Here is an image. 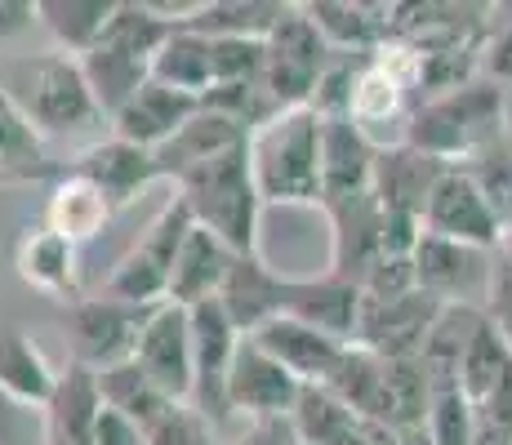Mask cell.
Instances as JSON below:
<instances>
[{
    "label": "cell",
    "instance_id": "1",
    "mask_svg": "<svg viewBox=\"0 0 512 445\" xmlns=\"http://www.w3.org/2000/svg\"><path fill=\"white\" fill-rule=\"evenodd\" d=\"M504 134H512L504 85L477 76L459 89L415 103V112L406 116V130H401V143L441 161L446 170H464L472 156H481Z\"/></svg>",
    "mask_w": 512,
    "mask_h": 445
},
{
    "label": "cell",
    "instance_id": "2",
    "mask_svg": "<svg viewBox=\"0 0 512 445\" xmlns=\"http://www.w3.org/2000/svg\"><path fill=\"white\" fill-rule=\"evenodd\" d=\"M245 156L259 187L263 210L281 205H321V116L312 107L277 112L245 134Z\"/></svg>",
    "mask_w": 512,
    "mask_h": 445
},
{
    "label": "cell",
    "instance_id": "3",
    "mask_svg": "<svg viewBox=\"0 0 512 445\" xmlns=\"http://www.w3.org/2000/svg\"><path fill=\"white\" fill-rule=\"evenodd\" d=\"M174 196L192 214V223L205 227L210 236H219L232 254H259L263 201H259V187H254L245 143H236L228 152L179 174L174 178Z\"/></svg>",
    "mask_w": 512,
    "mask_h": 445
},
{
    "label": "cell",
    "instance_id": "4",
    "mask_svg": "<svg viewBox=\"0 0 512 445\" xmlns=\"http://www.w3.org/2000/svg\"><path fill=\"white\" fill-rule=\"evenodd\" d=\"M0 81L41 138H72L103 125V112L72 54L45 49L32 58H14L9 67H0Z\"/></svg>",
    "mask_w": 512,
    "mask_h": 445
},
{
    "label": "cell",
    "instance_id": "5",
    "mask_svg": "<svg viewBox=\"0 0 512 445\" xmlns=\"http://www.w3.org/2000/svg\"><path fill=\"white\" fill-rule=\"evenodd\" d=\"M187 232H192V214L183 210L179 196H170V201L161 205V214L147 223V232L116 259L112 272H107L103 294L116 303H134V308H156V303H165L174 259H179V245Z\"/></svg>",
    "mask_w": 512,
    "mask_h": 445
},
{
    "label": "cell",
    "instance_id": "6",
    "mask_svg": "<svg viewBox=\"0 0 512 445\" xmlns=\"http://www.w3.org/2000/svg\"><path fill=\"white\" fill-rule=\"evenodd\" d=\"M330 54L334 49L321 41V32L308 23V14L299 5H285V14L268 32V41H263V89H268L272 107L277 112L308 107Z\"/></svg>",
    "mask_w": 512,
    "mask_h": 445
},
{
    "label": "cell",
    "instance_id": "7",
    "mask_svg": "<svg viewBox=\"0 0 512 445\" xmlns=\"http://www.w3.org/2000/svg\"><path fill=\"white\" fill-rule=\"evenodd\" d=\"M147 316H152V308H134V303H116L107 294H98V299L63 303L58 325L67 334L72 361L98 374V370H112V365L130 361Z\"/></svg>",
    "mask_w": 512,
    "mask_h": 445
},
{
    "label": "cell",
    "instance_id": "8",
    "mask_svg": "<svg viewBox=\"0 0 512 445\" xmlns=\"http://www.w3.org/2000/svg\"><path fill=\"white\" fill-rule=\"evenodd\" d=\"M415 285L423 294L441 303V308H486L490 285L499 272V250H477V245L437 241V236H419L415 254Z\"/></svg>",
    "mask_w": 512,
    "mask_h": 445
},
{
    "label": "cell",
    "instance_id": "9",
    "mask_svg": "<svg viewBox=\"0 0 512 445\" xmlns=\"http://www.w3.org/2000/svg\"><path fill=\"white\" fill-rule=\"evenodd\" d=\"M187 321H192V397H187V405L219 432L223 423L236 419L228 405V370H232V352L241 343V334L223 316L219 299L187 308Z\"/></svg>",
    "mask_w": 512,
    "mask_h": 445
},
{
    "label": "cell",
    "instance_id": "10",
    "mask_svg": "<svg viewBox=\"0 0 512 445\" xmlns=\"http://www.w3.org/2000/svg\"><path fill=\"white\" fill-rule=\"evenodd\" d=\"M130 361L139 365L143 379L165 401L192 397V321H187V308H179V303H156L139 343H134Z\"/></svg>",
    "mask_w": 512,
    "mask_h": 445
},
{
    "label": "cell",
    "instance_id": "11",
    "mask_svg": "<svg viewBox=\"0 0 512 445\" xmlns=\"http://www.w3.org/2000/svg\"><path fill=\"white\" fill-rule=\"evenodd\" d=\"M423 236L455 245H477V250H499L504 241V223L495 219L490 201L481 196V187L472 183L464 170H446L441 183L432 187L428 205H423Z\"/></svg>",
    "mask_w": 512,
    "mask_h": 445
},
{
    "label": "cell",
    "instance_id": "12",
    "mask_svg": "<svg viewBox=\"0 0 512 445\" xmlns=\"http://www.w3.org/2000/svg\"><path fill=\"white\" fill-rule=\"evenodd\" d=\"M299 392H303V383L294 374H285L254 339L241 334V343L232 352V370H228V405L236 419H245V423L290 419Z\"/></svg>",
    "mask_w": 512,
    "mask_h": 445
},
{
    "label": "cell",
    "instance_id": "13",
    "mask_svg": "<svg viewBox=\"0 0 512 445\" xmlns=\"http://www.w3.org/2000/svg\"><path fill=\"white\" fill-rule=\"evenodd\" d=\"M437 316H441V303L432 294H423L419 285L410 294H397V299H361L352 343L374 356H388V361L419 356Z\"/></svg>",
    "mask_w": 512,
    "mask_h": 445
},
{
    "label": "cell",
    "instance_id": "14",
    "mask_svg": "<svg viewBox=\"0 0 512 445\" xmlns=\"http://www.w3.org/2000/svg\"><path fill=\"white\" fill-rule=\"evenodd\" d=\"M321 214L330 219V276L357 285L374 272V263L388 259L383 254V210L379 201L366 196H352V201H334L321 205Z\"/></svg>",
    "mask_w": 512,
    "mask_h": 445
},
{
    "label": "cell",
    "instance_id": "15",
    "mask_svg": "<svg viewBox=\"0 0 512 445\" xmlns=\"http://www.w3.org/2000/svg\"><path fill=\"white\" fill-rule=\"evenodd\" d=\"M446 165L432 156L415 152L410 143H383L374 156V178H370V196L379 201L383 214H401V219H423L432 187L441 183Z\"/></svg>",
    "mask_w": 512,
    "mask_h": 445
},
{
    "label": "cell",
    "instance_id": "16",
    "mask_svg": "<svg viewBox=\"0 0 512 445\" xmlns=\"http://www.w3.org/2000/svg\"><path fill=\"white\" fill-rule=\"evenodd\" d=\"M374 156H379V143L348 116L321 121V205L366 196L374 178Z\"/></svg>",
    "mask_w": 512,
    "mask_h": 445
},
{
    "label": "cell",
    "instance_id": "17",
    "mask_svg": "<svg viewBox=\"0 0 512 445\" xmlns=\"http://www.w3.org/2000/svg\"><path fill=\"white\" fill-rule=\"evenodd\" d=\"M285 285L290 272L272 267L263 254H236L219 290V308L236 325V334H254L263 321L285 312Z\"/></svg>",
    "mask_w": 512,
    "mask_h": 445
},
{
    "label": "cell",
    "instance_id": "18",
    "mask_svg": "<svg viewBox=\"0 0 512 445\" xmlns=\"http://www.w3.org/2000/svg\"><path fill=\"white\" fill-rule=\"evenodd\" d=\"M196 112H201V98L174 94V89L147 81V85L134 89L112 116H107V125H112V138H121V143L156 152V147H161L165 138L179 134Z\"/></svg>",
    "mask_w": 512,
    "mask_h": 445
},
{
    "label": "cell",
    "instance_id": "19",
    "mask_svg": "<svg viewBox=\"0 0 512 445\" xmlns=\"http://www.w3.org/2000/svg\"><path fill=\"white\" fill-rule=\"evenodd\" d=\"M245 339L259 343V348L268 352L285 374H294L303 388H321V383L330 379L334 361H339L343 348H348V343H334L330 334L312 330V325L294 321V316H272V321H263L259 330L245 334Z\"/></svg>",
    "mask_w": 512,
    "mask_h": 445
},
{
    "label": "cell",
    "instance_id": "20",
    "mask_svg": "<svg viewBox=\"0 0 512 445\" xmlns=\"http://www.w3.org/2000/svg\"><path fill=\"white\" fill-rule=\"evenodd\" d=\"M63 170H72V174H81L85 183H94L112 210H125L139 192H147L152 183H161V178H156V165H152V152H143V147H134V143H121V138L90 143L76 161H67Z\"/></svg>",
    "mask_w": 512,
    "mask_h": 445
},
{
    "label": "cell",
    "instance_id": "21",
    "mask_svg": "<svg viewBox=\"0 0 512 445\" xmlns=\"http://www.w3.org/2000/svg\"><path fill=\"white\" fill-rule=\"evenodd\" d=\"M357 312H361V290L330 272L290 276V285H285L281 316H294V321L330 334L334 343H352V334H357Z\"/></svg>",
    "mask_w": 512,
    "mask_h": 445
},
{
    "label": "cell",
    "instance_id": "22",
    "mask_svg": "<svg viewBox=\"0 0 512 445\" xmlns=\"http://www.w3.org/2000/svg\"><path fill=\"white\" fill-rule=\"evenodd\" d=\"M290 432L299 445H397L383 423L352 414L326 388H303L290 410Z\"/></svg>",
    "mask_w": 512,
    "mask_h": 445
},
{
    "label": "cell",
    "instance_id": "23",
    "mask_svg": "<svg viewBox=\"0 0 512 445\" xmlns=\"http://www.w3.org/2000/svg\"><path fill=\"white\" fill-rule=\"evenodd\" d=\"M308 23L334 54H374L392 41V5L370 0H303Z\"/></svg>",
    "mask_w": 512,
    "mask_h": 445
},
{
    "label": "cell",
    "instance_id": "24",
    "mask_svg": "<svg viewBox=\"0 0 512 445\" xmlns=\"http://www.w3.org/2000/svg\"><path fill=\"white\" fill-rule=\"evenodd\" d=\"M14 267L23 285L49 294L58 303L81 299V245L54 236L49 227H27L14 245Z\"/></svg>",
    "mask_w": 512,
    "mask_h": 445
},
{
    "label": "cell",
    "instance_id": "25",
    "mask_svg": "<svg viewBox=\"0 0 512 445\" xmlns=\"http://www.w3.org/2000/svg\"><path fill=\"white\" fill-rule=\"evenodd\" d=\"M41 414H45V445H90L94 423H98V414H103L98 374L67 361V370H58L54 397L45 401Z\"/></svg>",
    "mask_w": 512,
    "mask_h": 445
},
{
    "label": "cell",
    "instance_id": "26",
    "mask_svg": "<svg viewBox=\"0 0 512 445\" xmlns=\"http://www.w3.org/2000/svg\"><path fill=\"white\" fill-rule=\"evenodd\" d=\"M112 214L116 210L103 201V192H98L94 183H85L81 174L58 165V174L49 178L41 227H49L54 236H63V241H72V245H85L112 223Z\"/></svg>",
    "mask_w": 512,
    "mask_h": 445
},
{
    "label": "cell",
    "instance_id": "27",
    "mask_svg": "<svg viewBox=\"0 0 512 445\" xmlns=\"http://www.w3.org/2000/svg\"><path fill=\"white\" fill-rule=\"evenodd\" d=\"M236 254L219 236H210L205 227L192 223V232L183 236L179 245V259H174V272H170V294L165 303H179V308H196V303H210L219 299L223 281H228V267H232Z\"/></svg>",
    "mask_w": 512,
    "mask_h": 445
},
{
    "label": "cell",
    "instance_id": "28",
    "mask_svg": "<svg viewBox=\"0 0 512 445\" xmlns=\"http://www.w3.org/2000/svg\"><path fill=\"white\" fill-rule=\"evenodd\" d=\"M236 143H245V130H236L228 116L205 112V107H201V112H196L179 134L165 138V143L152 152L156 178H161V183H174V178L187 174L192 165L210 161V156L228 152V147H236Z\"/></svg>",
    "mask_w": 512,
    "mask_h": 445
},
{
    "label": "cell",
    "instance_id": "29",
    "mask_svg": "<svg viewBox=\"0 0 512 445\" xmlns=\"http://www.w3.org/2000/svg\"><path fill=\"white\" fill-rule=\"evenodd\" d=\"M281 14L285 0H196L179 27L205 41H268Z\"/></svg>",
    "mask_w": 512,
    "mask_h": 445
},
{
    "label": "cell",
    "instance_id": "30",
    "mask_svg": "<svg viewBox=\"0 0 512 445\" xmlns=\"http://www.w3.org/2000/svg\"><path fill=\"white\" fill-rule=\"evenodd\" d=\"M54 383L58 370L45 361V352L23 330L0 325V397L45 410V401L54 397Z\"/></svg>",
    "mask_w": 512,
    "mask_h": 445
},
{
    "label": "cell",
    "instance_id": "31",
    "mask_svg": "<svg viewBox=\"0 0 512 445\" xmlns=\"http://www.w3.org/2000/svg\"><path fill=\"white\" fill-rule=\"evenodd\" d=\"M58 165H49L45 138L32 130L23 107L0 81V178L9 183H32V178H54Z\"/></svg>",
    "mask_w": 512,
    "mask_h": 445
},
{
    "label": "cell",
    "instance_id": "32",
    "mask_svg": "<svg viewBox=\"0 0 512 445\" xmlns=\"http://www.w3.org/2000/svg\"><path fill=\"white\" fill-rule=\"evenodd\" d=\"M116 0H36V27H45L58 54L81 58L103 36Z\"/></svg>",
    "mask_w": 512,
    "mask_h": 445
},
{
    "label": "cell",
    "instance_id": "33",
    "mask_svg": "<svg viewBox=\"0 0 512 445\" xmlns=\"http://www.w3.org/2000/svg\"><path fill=\"white\" fill-rule=\"evenodd\" d=\"M152 81L174 89V94H187V98H201L205 89L214 85V72H210V41L187 27H174L170 41L156 49L152 58Z\"/></svg>",
    "mask_w": 512,
    "mask_h": 445
},
{
    "label": "cell",
    "instance_id": "34",
    "mask_svg": "<svg viewBox=\"0 0 512 445\" xmlns=\"http://www.w3.org/2000/svg\"><path fill=\"white\" fill-rule=\"evenodd\" d=\"M98 397H103L107 410L125 414V419L139 423V428H147L165 405H174L143 379V370L134 361H121V365H112V370H98Z\"/></svg>",
    "mask_w": 512,
    "mask_h": 445
},
{
    "label": "cell",
    "instance_id": "35",
    "mask_svg": "<svg viewBox=\"0 0 512 445\" xmlns=\"http://www.w3.org/2000/svg\"><path fill=\"white\" fill-rule=\"evenodd\" d=\"M508 365H512L508 348L499 343V334L486 325V316H481L477 334L468 339V348H464V356H459V365H455V383H459V392L477 405L490 388H495V379L508 370Z\"/></svg>",
    "mask_w": 512,
    "mask_h": 445
},
{
    "label": "cell",
    "instance_id": "36",
    "mask_svg": "<svg viewBox=\"0 0 512 445\" xmlns=\"http://www.w3.org/2000/svg\"><path fill=\"white\" fill-rule=\"evenodd\" d=\"M428 383L432 397H428V419H423L428 445H472V432H477L472 401L450 379H428Z\"/></svg>",
    "mask_w": 512,
    "mask_h": 445
},
{
    "label": "cell",
    "instance_id": "37",
    "mask_svg": "<svg viewBox=\"0 0 512 445\" xmlns=\"http://www.w3.org/2000/svg\"><path fill=\"white\" fill-rule=\"evenodd\" d=\"M464 174L481 187V196L490 201L495 219L504 223V232L512 227V134H504L499 143H490L481 156H472L464 165Z\"/></svg>",
    "mask_w": 512,
    "mask_h": 445
},
{
    "label": "cell",
    "instance_id": "38",
    "mask_svg": "<svg viewBox=\"0 0 512 445\" xmlns=\"http://www.w3.org/2000/svg\"><path fill=\"white\" fill-rule=\"evenodd\" d=\"M143 441L147 445H219V432H214L187 401H174L143 428Z\"/></svg>",
    "mask_w": 512,
    "mask_h": 445
},
{
    "label": "cell",
    "instance_id": "39",
    "mask_svg": "<svg viewBox=\"0 0 512 445\" xmlns=\"http://www.w3.org/2000/svg\"><path fill=\"white\" fill-rule=\"evenodd\" d=\"M210 72L214 85H263V41H210Z\"/></svg>",
    "mask_w": 512,
    "mask_h": 445
},
{
    "label": "cell",
    "instance_id": "40",
    "mask_svg": "<svg viewBox=\"0 0 512 445\" xmlns=\"http://www.w3.org/2000/svg\"><path fill=\"white\" fill-rule=\"evenodd\" d=\"M481 76L495 85H512V0L490 5L486 41H481Z\"/></svg>",
    "mask_w": 512,
    "mask_h": 445
},
{
    "label": "cell",
    "instance_id": "41",
    "mask_svg": "<svg viewBox=\"0 0 512 445\" xmlns=\"http://www.w3.org/2000/svg\"><path fill=\"white\" fill-rule=\"evenodd\" d=\"M481 316H486V325L499 334V343H504L512 356V267L504 259H499L495 285H490V299H486V308H481Z\"/></svg>",
    "mask_w": 512,
    "mask_h": 445
},
{
    "label": "cell",
    "instance_id": "42",
    "mask_svg": "<svg viewBox=\"0 0 512 445\" xmlns=\"http://www.w3.org/2000/svg\"><path fill=\"white\" fill-rule=\"evenodd\" d=\"M472 414H477V423H490V428H499L512 437V365L495 379V388L472 405Z\"/></svg>",
    "mask_w": 512,
    "mask_h": 445
},
{
    "label": "cell",
    "instance_id": "43",
    "mask_svg": "<svg viewBox=\"0 0 512 445\" xmlns=\"http://www.w3.org/2000/svg\"><path fill=\"white\" fill-rule=\"evenodd\" d=\"M90 445H147V441H143L139 423H130L125 414H116V410H107V405H103V414H98V423H94V441Z\"/></svg>",
    "mask_w": 512,
    "mask_h": 445
},
{
    "label": "cell",
    "instance_id": "44",
    "mask_svg": "<svg viewBox=\"0 0 512 445\" xmlns=\"http://www.w3.org/2000/svg\"><path fill=\"white\" fill-rule=\"evenodd\" d=\"M36 27V0H0V41Z\"/></svg>",
    "mask_w": 512,
    "mask_h": 445
},
{
    "label": "cell",
    "instance_id": "45",
    "mask_svg": "<svg viewBox=\"0 0 512 445\" xmlns=\"http://www.w3.org/2000/svg\"><path fill=\"white\" fill-rule=\"evenodd\" d=\"M219 445H294V432H290V419H277V423H245V432L236 441H219Z\"/></svg>",
    "mask_w": 512,
    "mask_h": 445
},
{
    "label": "cell",
    "instance_id": "46",
    "mask_svg": "<svg viewBox=\"0 0 512 445\" xmlns=\"http://www.w3.org/2000/svg\"><path fill=\"white\" fill-rule=\"evenodd\" d=\"M472 445H512V437H508V432H499V428H490V423H477Z\"/></svg>",
    "mask_w": 512,
    "mask_h": 445
},
{
    "label": "cell",
    "instance_id": "47",
    "mask_svg": "<svg viewBox=\"0 0 512 445\" xmlns=\"http://www.w3.org/2000/svg\"><path fill=\"white\" fill-rule=\"evenodd\" d=\"M499 259H504V263L512 267V227L504 232V241H499Z\"/></svg>",
    "mask_w": 512,
    "mask_h": 445
},
{
    "label": "cell",
    "instance_id": "48",
    "mask_svg": "<svg viewBox=\"0 0 512 445\" xmlns=\"http://www.w3.org/2000/svg\"><path fill=\"white\" fill-rule=\"evenodd\" d=\"M0 187H9V178H0Z\"/></svg>",
    "mask_w": 512,
    "mask_h": 445
},
{
    "label": "cell",
    "instance_id": "49",
    "mask_svg": "<svg viewBox=\"0 0 512 445\" xmlns=\"http://www.w3.org/2000/svg\"><path fill=\"white\" fill-rule=\"evenodd\" d=\"M294 445H299V441H294Z\"/></svg>",
    "mask_w": 512,
    "mask_h": 445
}]
</instances>
